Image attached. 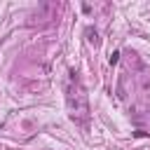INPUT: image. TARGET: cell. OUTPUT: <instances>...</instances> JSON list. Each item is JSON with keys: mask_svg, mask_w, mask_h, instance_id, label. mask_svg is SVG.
Here are the masks:
<instances>
[{"mask_svg": "<svg viewBox=\"0 0 150 150\" xmlns=\"http://www.w3.org/2000/svg\"><path fill=\"white\" fill-rule=\"evenodd\" d=\"M70 87H68V108H70V117L75 122H84L89 115V105H87V94L77 82V73H70Z\"/></svg>", "mask_w": 150, "mask_h": 150, "instance_id": "cell-1", "label": "cell"}, {"mask_svg": "<svg viewBox=\"0 0 150 150\" xmlns=\"http://www.w3.org/2000/svg\"><path fill=\"white\" fill-rule=\"evenodd\" d=\"M87 40H89L91 45H98V33H96L94 28H87Z\"/></svg>", "mask_w": 150, "mask_h": 150, "instance_id": "cell-2", "label": "cell"}, {"mask_svg": "<svg viewBox=\"0 0 150 150\" xmlns=\"http://www.w3.org/2000/svg\"><path fill=\"white\" fill-rule=\"evenodd\" d=\"M117 59H120V52H112V54H110V66H115Z\"/></svg>", "mask_w": 150, "mask_h": 150, "instance_id": "cell-3", "label": "cell"}, {"mask_svg": "<svg viewBox=\"0 0 150 150\" xmlns=\"http://www.w3.org/2000/svg\"><path fill=\"white\" fill-rule=\"evenodd\" d=\"M0 129H2V124H0Z\"/></svg>", "mask_w": 150, "mask_h": 150, "instance_id": "cell-4", "label": "cell"}]
</instances>
